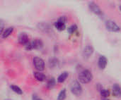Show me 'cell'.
<instances>
[{"label": "cell", "mask_w": 121, "mask_h": 100, "mask_svg": "<svg viewBox=\"0 0 121 100\" xmlns=\"http://www.w3.org/2000/svg\"><path fill=\"white\" fill-rule=\"evenodd\" d=\"M48 63H49V66L50 68H55L59 66L60 61H59V59H57L56 57H51L49 59Z\"/></svg>", "instance_id": "8fae6325"}, {"label": "cell", "mask_w": 121, "mask_h": 100, "mask_svg": "<svg viewBox=\"0 0 121 100\" xmlns=\"http://www.w3.org/2000/svg\"><path fill=\"white\" fill-rule=\"evenodd\" d=\"M108 64V59L104 56H100L98 60V66L101 70H104L106 68Z\"/></svg>", "instance_id": "9c48e42d"}, {"label": "cell", "mask_w": 121, "mask_h": 100, "mask_svg": "<svg viewBox=\"0 0 121 100\" xmlns=\"http://www.w3.org/2000/svg\"><path fill=\"white\" fill-rule=\"evenodd\" d=\"M102 100H110L109 99H108V98H102Z\"/></svg>", "instance_id": "484cf974"}, {"label": "cell", "mask_w": 121, "mask_h": 100, "mask_svg": "<svg viewBox=\"0 0 121 100\" xmlns=\"http://www.w3.org/2000/svg\"><path fill=\"white\" fill-rule=\"evenodd\" d=\"M38 28L41 30L43 32H47L48 30L50 29V26L48 24V23H40L38 25Z\"/></svg>", "instance_id": "e0dca14e"}, {"label": "cell", "mask_w": 121, "mask_h": 100, "mask_svg": "<svg viewBox=\"0 0 121 100\" xmlns=\"http://www.w3.org/2000/svg\"><path fill=\"white\" fill-rule=\"evenodd\" d=\"M11 100V99H6V100Z\"/></svg>", "instance_id": "83f0119b"}, {"label": "cell", "mask_w": 121, "mask_h": 100, "mask_svg": "<svg viewBox=\"0 0 121 100\" xmlns=\"http://www.w3.org/2000/svg\"><path fill=\"white\" fill-rule=\"evenodd\" d=\"M34 77L37 80L40 82H43L46 80V76L41 72H35Z\"/></svg>", "instance_id": "4fadbf2b"}, {"label": "cell", "mask_w": 121, "mask_h": 100, "mask_svg": "<svg viewBox=\"0 0 121 100\" xmlns=\"http://www.w3.org/2000/svg\"><path fill=\"white\" fill-rule=\"evenodd\" d=\"M33 65L37 71L40 72L45 69V61L42 58L35 56L33 58Z\"/></svg>", "instance_id": "5b68a950"}, {"label": "cell", "mask_w": 121, "mask_h": 100, "mask_svg": "<svg viewBox=\"0 0 121 100\" xmlns=\"http://www.w3.org/2000/svg\"><path fill=\"white\" fill-rule=\"evenodd\" d=\"M96 89L99 90V92H100L103 89H104V88H103V86L100 84V83H99V84H97V85H96Z\"/></svg>", "instance_id": "d4e9b609"}, {"label": "cell", "mask_w": 121, "mask_h": 100, "mask_svg": "<svg viewBox=\"0 0 121 100\" xmlns=\"http://www.w3.org/2000/svg\"><path fill=\"white\" fill-rule=\"evenodd\" d=\"M77 29H78L77 25V24H73V25H70V26L68 27L67 32L69 34H73V33H74L77 30Z\"/></svg>", "instance_id": "ffe728a7"}, {"label": "cell", "mask_w": 121, "mask_h": 100, "mask_svg": "<svg viewBox=\"0 0 121 100\" xmlns=\"http://www.w3.org/2000/svg\"><path fill=\"white\" fill-rule=\"evenodd\" d=\"M78 79L81 83L87 84L92 80L93 74L89 70L83 69L79 71V73L78 75Z\"/></svg>", "instance_id": "6da1fadb"}, {"label": "cell", "mask_w": 121, "mask_h": 100, "mask_svg": "<svg viewBox=\"0 0 121 100\" xmlns=\"http://www.w3.org/2000/svg\"><path fill=\"white\" fill-rule=\"evenodd\" d=\"M43 47V42L40 39H35L30 42L27 45L25 46L26 50L30 51L33 49H41Z\"/></svg>", "instance_id": "3957f363"}, {"label": "cell", "mask_w": 121, "mask_h": 100, "mask_svg": "<svg viewBox=\"0 0 121 100\" xmlns=\"http://www.w3.org/2000/svg\"><path fill=\"white\" fill-rule=\"evenodd\" d=\"M13 27H9V28L5 29L4 30V32H2V34L1 35V37L3 39L7 38L8 37H9L11 35V33L13 32Z\"/></svg>", "instance_id": "7c38bea8"}, {"label": "cell", "mask_w": 121, "mask_h": 100, "mask_svg": "<svg viewBox=\"0 0 121 100\" xmlns=\"http://www.w3.org/2000/svg\"><path fill=\"white\" fill-rule=\"evenodd\" d=\"M94 52V47L92 46H91V45L86 46L84 48L83 52H82V56H83V58L85 60L89 59L91 56V55L93 54Z\"/></svg>", "instance_id": "52a82bcc"}, {"label": "cell", "mask_w": 121, "mask_h": 100, "mask_svg": "<svg viewBox=\"0 0 121 100\" xmlns=\"http://www.w3.org/2000/svg\"><path fill=\"white\" fill-rule=\"evenodd\" d=\"M54 25L56 28V29L58 30L59 31H63L66 29V24L62 23H60L58 21H56L54 23Z\"/></svg>", "instance_id": "2e32d148"}, {"label": "cell", "mask_w": 121, "mask_h": 100, "mask_svg": "<svg viewBox=\"0 0 121 100\" xmlns=\"http://www.w3.org/2000/svg\"><path fill=\"white\" fill-rule=\"evenodd\" d=\"M70 90L71 92L75 96H80L83 92L82 87L80 84V82L76 80H72L70 84Z\"/></svg>", "instance_id": "7a4b0ae2"}, {"label": "cell", "mask_w": 121, "mask_h": 100, "mask_svg": "<svg viewBox=\"0 0 121 100\" xmlns=\"http://www.w3.org/2000/svg\"><path fill=\"white\" fill-rule=\"evenodd\" d=\"M18 42H19L21 45H23V46H24V47H25L26 45H27V44L30 42L28 35L26 32H21V33L18 35Z\"/></svg>", "instance_id": "ba28073f"}, {"label": "cell", "mask_w": 121, "mask_h": 100, "mask_svg": "<svg viewBox=\"0 0 121 100\" xmlns=\"http://www.w3.org/2000/svg\"><path fill=\"white\" fill-rule=\"evenodd\" d=\"M32 100H43L41 98H40L36 94H33L32 95Z\"/></svg>", "instance_id": "cb8c5ba5"}, {"label": "cell", "mask_w": 121, "mask_h": 100, "mask_svg": "<svg viewBox=\"0 0 121 100\" xmlns=\"http://www.w3.org/2000/svg\"><path fill=\"white\" fill-rule=\"evenodd\" d=\"M112 92L113 95L117 98L121 97V87L118 83H115L112 87Z\"/></svg>", "instance_id": "30bf717a"}, {"label": "cell", "mask_w": 121, "mask_h": 100, "mask_svg": "<svg viewBox=\"0 0 121 100\" xmlns=\"http://www.w3.org/2000/svg\"><path fill=\"white\" fill-rule=\"evenodd\" d=\"M56 85V80L54 77H51L48 79L47 82V88L49 90H52Z\"/></svg>", "instance_id": "9a60e30c"}, {"label": "cell", "mask_w": 121, "mask_h": 100, "mask_svg": "<svg viewBox=\"0 0 121 100\" xmlns=\"http://www.w3.org/2000/svg\"><path fill=\"white\" fill-rule=\"evenodd\" d=\"M10 88L11 89V90H12V91H13V92H14L15 93H16L17 95H22V94H23V91H22V90H21L18 86H17V85H11L10 86Z\"/></svg>", "instance_id": "d6986e66"}, {"label": "cell", "mask_w": 121, "mask_h": 100, "mask_svg": "<svg viewBox=\"0 0 121 100\" xmlns=\"http://www.w3.org/2000/svg\"><path fill=\"white\" fill-rule=\"evenodd\" d=\"M66 97H67V92H66V89L64 88L60 92L57 100H65L66 99Z\"/></svg>", "instance_id": "ac0fdd59"}, {"label": "cell", "mask_w": 121, "mask_h": 100, "mask_svg": "<svg viewBox=\"0 0 121 100\" xmlns=\"http://www.w3.org/2000/svg\"><path fill=\"white\" fill-rule=\"evenodd\" d=\"M0 27H1V35L2 34V32H4V20L2 19L0 20Z\"/></svg>", "instance_id": "603a6c76"}, {"label": "cell", "mask_w": 121, "mask_h": 100, "mask_svg": "<svg viewBox=\"0 0 121 100\" xmlns=\"http://www.w3.org/2000/svg\"><path fill=\"white\" fill-rule=\"evenodd\" d=\"M57 21H58V22H60V23H62L66 24L67 22V16H60V17L57 20Z\"/></svg>", "instance_id": "7402d4cb"}, {"label": "cell", "mask_w": 121, "mask_h": 100, "mask_svg": "<svg viewBox=\"0 0 121 100\" xmlns=\"http://www.w3.org/2000/svg\"><path fill=\"white\" fill-rule=\"evenodd\" d=\"M119 8H120V11H121V6H119Z\"/></svg>", "instance_id": "4316f807"}, {"label": "cell", "mask_w": 121, "mask_h": 100, "mask_svg": "<svg viewBox=\"0 0 121 100\" xmlns=\"http://www.w3.org/2000/svg\"><path fill=\"white\" fill-rule=\"evenodd\" d=\"M100 94L102 98H108L110 96V91L106 89H103L100 92Z\"/></svg>", "instance_id": "44dd1931"}, {"label": "cell", "mask_w": 121, "mask_h": 100, "mask_svg": "<svg viewBox=\"0 0 121 100\" xmlns=\"http://www.w3.org/2000/svg\"><path fill=\"white\" fill-rule=\"evenodd\" d=\"M89 10L94 13V14L97 15L98 16H103V12L101 9V8L94 2V1H91L88 4Z\"/></svg>", "instance_id": "8992f818"}, {"label": "cell", "mask_w": 121, "mask_h": 100, "mask_svg": "<svg viewBox=\"0 0 121 100\" xmlns=\"http://www.w3.org/2000/svg\"><path fill=\"white\" fill-rule=\"evenodd\" d=\"M68 76H69V73H68V72L65 71V72L62 73L58 76V78H57V83H64V82L67 80V78H68Z\"/></svg>", "instance_id": "5bb4252c"}, {"label": "cell", "mask_w": 121, "mask_h": 100, "mask_svg": "<svg viewBox=\"0 0 121 100\" xmlns=\"http://www.w3.org/2000/svg\"><path fill=\"white\" fill-rule=\"evenodd\" d=\"M105 25L108 31L113 32H117L121 31V27L112 20H107L105 22Z\"/></svg>", "instance_id": "277c9868"}]
</instances>
